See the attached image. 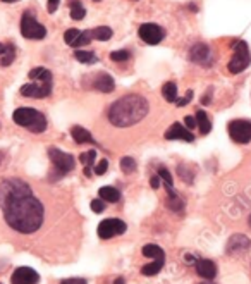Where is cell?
Wrapping results in <instances>:
<instances>
[{"mask_svg": "<svg viewBox=\"0 0 251 284\" xmlns=\"http://www.w3.org/2000/svg\"><path fill=\"white\" fill-rule=\"evenodd\" d=\"M98 195L103 202H109V203H116L121 200V191L114 186H102L98 191Z\"/></svg>", "mask_w": 251, "mask_h": 284, "instance_id": "cell-20", "label": "cell"}, {"mask_svg": "<svg viewBox=\"0 0 251 284\" xmlns=\"http://www.w3.org/2000/svg\"><path fill=\"white\" fill-rule=\"evenodd\" d=\"M93 88H95L96 92L110 93L116 88V81H114L112 76L107 74V72H100V74H96L95 79H93Z\"/></svg>", "mask_w": 251, "mask_h": 284, "instance_id": "cell-17", "label": "cell"}, {"mask_svg": "<svg viewBox=\"0 0 251 284\" xmlns=\"http://www.w3.org/2000/svg\"><path fill=\"white\" fill-rule=\"evenodd\" d=\"M3 2H7V3H10V2H16V0H3Z\"/></svg>", "mask_w": 251, "mask_h": 284, "instance_id": "cell-45", "label": "cell"}, {"mask_svg": "<svg viewBox=\"0 0 251 284\" xmlns=\"http://www.w3.org/2000/svg\"><path fill=\"white\" fill-rule=\"evenodd\" d=\"M74 57L76 61H79L81 64H95V62L98 61V57H96L93 52H86V50H76Z\"/></svg>", "mask_w": 251, "mask_h": 284, "instance_id": "cell-26", "label": "cell"}, {"mask_svg": "<svg viewBox=\"0 0 251 284\" xmlns=\"http://www.w3.org/2000/svg\"><path fill=\"white\" fill-rule=\"evenodd\" d=\"M110 36H112V30H110L109 26H98V28H95V30L92 31V38L100 40V41L109 40Z\"/></svg>", "mask_w": 251, "mask_h": 284, "instance_id": "cell-28", "label": "cell"}, {"mask_svg": "<svg viewBox=\"0 0 251 284\" xmlns=\"http://www.w3.org/2000/svg\"><path fill=\"white\" fill-rule=\"evenodd\" d=\"M48 157L52 160V173H50V181H59L61 178H64L67 173H71L76 166V160L71 153L62 152V150L50 146L48 148Z\"/></svg>", "mask_w": 251, "mask_h": 284, "instance_id": "cell-5", "label": "cell"}, {"mask_svg": "<svg viewBox=\"0 0 251 284\" xmlns=\"http://www.w3.org/2000/svg\"><path fill=\"white\" fill-rule=\"evenodd\" d=\"M158 178H160V181L163 183V188H165V191H167V196L176 195V191H174L172 174L169 173V169H167V167H163V166L158 167Z\"/></svg>", "mask_w": 251, "mask_h": 284, "instance_id": "cell-19", "label": "cell"}, {"mask_svg": "<svg viewBox=\"0 0 251 284\" xmlns=\"http://www.w3.org/2000/svg\"><path fill=\"white\" fill-rule=\"evenodd\" d=\"M90 41H92V31H81L79 33V36L76 38V41L71 45L72 48H79L83 47V45H88Z\"/></svg>", "mask_w": 251, "mask_h": 284, "instance_id": "cell-32", "label": "cell"}, {"mask_svg": "<svg viewBox=\"0 0 251 284\" xmlns=\"http://www.w3.org/2000/svg\"><path fill=\"white\" fill-rule=\"evenodd\" d=\"M165 140H183V142L193 143L194 142V135L188 128H184L183 124L174 122V124L165 131Z\"/></svg>", "mask_w": 251, "mask_h": 284, "instance_id": "cell-15", "label": "cell"}, {"mask_svg": "<svg viewBox=\"0 0 251 284\" xmlns=\"http://www.w3.org/2000/svg\"><path fill=\"white\" fill-rule=\"evenodd\" d=\"M2 159H3V153L0 152V164H2Z\"/></svg>", "mask_w": 251, "mask_h": 284, "instance_id": "cell-44", "label": "cell"}, {"mask_svg": "<svg viewBox=\"0 0 251 284\" xmlns=\"http://www.w3.org/2000/svg\"><path fill=\"white\" fill-rule=\"evenodd\" d=\"M71 136L78 145H83V143H90V145H95L96 142L95 138L92 136V133L88 131L86 128H81V126H72L71 128Z\"/></svg>", "mask_w": 251, "mask_h": 284, "instance_id": "cell-18", "label": "cell"}, {"mask_svg": "<svg viewBox=\"0 0 251 284\" xmlns=\"http://www.w3.org/2000/svg\"><path fill=\"white\" fill-rule=\"evenodd\" d=\"M21 35L28 40H43L47 36V30L33 17V14L24 12L21 17Z\"/></svg>", "mask_w": 251, "mask_h": 284, "instance_id": "cell-8", "label": "cell"}, {"mask_svg": "<svg viewBox=\"0 0 251 284\" xmlns=\"http://www.w3.org/2000/svg\"><path fill=\"white\" fill-rule=\"evenodd\" d=\"M0 284H2V283H0Z\"/></svg>", "mask_w": 251, "mask_h": 284, "instance_id": "cell-49", "label": "cell"}, {"mask_svg": "<svg viewBox=\"0 0 251 284\" xmlns=\"http://www.w3.org/2000/svg\"><path fill=\"white\" fill-rule=\"evenodd\" d=\"M126 229H127V226H126L124 220H121V219H105V220H102V222L98 224L96 233H98V236L102 238V240H110V238H114V236L124 234Z\"/></svg>", "mask_w": 251, "mask_h": 284, "instance_id": "cell-10", "label": "cell"}, {"mask_svg": "<svg viewBox=\"0 0 251 284\" xmlns=\"http://www.w3.org/2000/svg\"><path fill=\"white\" fill-rule=\"evenodd\" d=\"M59 3H61V0H48V3H47V10L50 14H54L55 10L59 9Z\"/></svg>", "mask_w": 251, "mask_h": 284, "instance_id": "cell-39", "label": "cell"}, {"mask_svg": "<svg viewBox=\"0 0 251 284\" xmlns=\"http://www.w3.org/2000/svg\"><path fill=\"white\" fill-rule=\"evenodd\" d=\"M79 33H81L79 30H76V28H71V30H67V31L64 33V41L69 45V47H71V45L76 41V38L79 36Z\"/></svg>", "mask_w": 251, "mask_h": 284, "instance_id": "cell-34", "label": "cell"}, {"mask_svg": "<svg viewBox=\"0 0 251 284\" xmlns=\"http://www.w3.org/2000/svg\"><path fill=\"white\" fill-rule=\"evenodd\" d=\"M95 159H96L95 150H90V152L81 153V157H79V160L85 164V174L88 178H92V167L95 166Z\"/></svg>", "mask_w": 251, "mask_h": 284, "instance_id": "cell-23", "label": "cell"}, {"mask_svg": "<svg viewBox=\"0 0 251 284\" xmlns=\"http://www.w3.org/2000/svg\"><path fill=\"white\" fill-rule=\"evenodd\" d=\"M31 83L21 86V95L28 98H45L52 93V72L45 68H34L30 71Z\"/></svg>", "mask_w": 251, "mask_h": 284, "instance_id": "cell-3", "label": "cell"}, {"mask_svg": "<svg viewBox=\"0 0 251 284\" xmlns=\"http://www.w3.org/2000/svg\"><path fill=\"white\" fill-rule=\"evenodd\" d=\"M229 136L232 138V142L241 143V145L250 143L251 142V122L245 121V119L231 121L229 122Z\"/></svg>", "mask_w": 251, "mask_h": 284, "instance_id": "cell-9", "label": "cell"}, {"mask_svg": "<svg viewBox=\"0 0 251 284\" xmlns=\"http://www.w3.org/2000/svg\"><path fill=\"white\" fill-rule=\"evenodd\" d=\"M136 160L132 159V157H124V159H121V169H123V173L126 174H132L136 171Z\"/></svg>", "mask_w": 251, "mask_h": 284, "instance_id": "cell-30", "label": "cell"}, {"mask_svg": "<svg viewBox=\"0 0 251 284\" xmlns=\"http://www.w3.org/2000/svg\"><path fill=\"white\" fill-rule=\"evenodd\" d=\"M143 255H145L146 258H152L153 262L155 260H165V253H163V250L158 247V245H146V247H143Z\"/></svg>", "mask_w": 251, "mask_h": 284, "instance_id": "cell-21", "label": "cell"}, {"mask_svg": "<svg viewBox=\"0 0 251 284\" xmlns=\"http://www.w3.org/2000/svg\"><path fill=\"white\" fill-rule=\"evenodd\" d=\"M95 2H100V0H95Z\"/></svg>", "mask_w": 251, "mask_h": 284, "instance_id": "cell-48", "label": "cell"}, {"mask_svg": "<svg viewBox=\"0 0 251 284\" xmlns=\"http://www.w3.org/2000/svg\"><path fill=\"white\" fill-rule=\"evenodd\" d=\"M250 247H251V240L248 236H245V234H234V236L229 238L225 251H227L229 255H239L248 251Z\"/></svg>", "mask_w": 251, "mask_h": 284, "instance_id": "cell-13", "label": "cell"}, {"mask_svg": "<svg viewBox=\"0 0 251 284\" xmlns=\"http://www.w3.org/2000/svg\"><path fill=\"white\" fill-rule=\"evenodd\" d=\"M31 188L23 179H3L0 183V207L5 205L10 200H16L19 196L31 195Z\"/></svg>", "mask_w": 251, "mask_h": 284, "instance_id": "cell-6", "label": "cell"}, {"mask_svg": "<svg viewBox=\"0 0 251 284\" xmlns=\"http://www.w3.org/2000/svg\"><path fill=\"white\" fill-rule=\"evenodd\" d=\"M203 284H214V283H203Z\"/></svg>", "mask_w": 251, "mask_h": 284, "instance_id": "cell-47", "label": "cell"}, {"mask_svg": "<svg viewBox=\"0 0 251 284\" xmlns=\"http://www.w3.org/2000/svg\"><path fill=\"white\" fill-rule=\"evenodd\" d=\"M251 64V54H250V47L246 41L239 40L234 43V54H232V59L229 61L227 69L232 74H239L243 72L246 68Z\"/></svg>", "mask_w": 251, "mask_h": 284, "instance_id": "cell-7", "label": "cell"}, {"mask_svg": "<svg viewBox=\"0 0 251 284\" xmlns=\"http://www.w3.org/2000/svg\"><path fill=\"white\" fill-rule=\"evenodd\" d=\"M109 169V160L102 159L98 164L95 166V174H98V176H102V174H105V171Z\"/></svg>", "mask_w": 251, "mask_h": 284, "instance_id": "cell-36", "label": "cell"}, {"mask_svg": "<svg viewBox=\"0 0 251 284\" xmlns=\"http://www.w3.org/2000/svg\"><path fill=\"white\" fill-rule=\"evenodd\" d=\"M184 124H186V128L189 129V131H193V129L198 126L196 117H193V115H186V117H184Z\"/></svg>", "mask_w": 251, "mask_h": 284, "instance_id": "cell-38", "label": "cell"}, {"mask_svg": "<svg viewBox=\"0 0 251 284\" xmlns=\"http://www.w3.org/2000/svg\"><path fill=\"white\" fill-rule=\"evenodd\" d=\"M162 95L169 104L177 102V85L174 81H167L165 85L162 86Z\"/></svg>", "mask_w": 251, "mask_h": 284, "instance_id": "cell-25", "label": "cell"}, {"mask_svg": "<svg viewBox=\"0 0 251 284\" xmlns=\"http://www.w3.org/2000/svg\"><path fill=\"white\" fill-rule=\"evenodd\" d=\"M248 224H250V227H251V215H250V219H248Z\"/></svg>", "mask_w": 251, "mask_h": 284, "instance_id": "cell-46", "label": "cell"}, {"mask_svg": "<svg viewBox=\"0 0 251 284\" xmlns=\"http://www.w3.org/2000/svg\"><path fill=\"white\" fill-rule=\"evenodd\" d=\"M167 207H169L172 212H183L184 209V202L179 195H172V196H167Z\"/></svg>", "mask_w": 251, "mask_h": 284, "instance_id": "cell-29", "label": "cell"}, {"mask_svg": "<svg viewBox=\"0 0 251 284\" xmlns=\"http://www.w3.org/2000/svg\"><path fill=\"white\" fill-rule=\"evenodd\" d=\"M138 35H139V38L145 41V43L158 45L160 41L163 40L165 31H163V28H160L158 24H155V23H145V24H141V26H139Z\"/></svg>", "mask_w": 251, "mask_h": 284, "instance_id": "cell-11", "label": "cell"}, {"mask_svg": "<svg viewBox=\"0 0 251 284\" xmlns=\"http://www.w3.org/2000/svg\"><path fill=\"white\" fill-rule=\"evenodd\" d=\"M150 105L141 95H126L109 107V121L116 128H129L146 117Z\"/></svg>", "mask_w": 251, "mask_h": 284, "instance_id": "cell-2", "label": "cell"}, {"mask_svg": "<svg viewBox=\"0 0 251 284\" xmlns=\"http://www.w3.org/2000/svg\"><path fill=\"white\" fill-rule=\"evenodd\" d=\"M61 284H86V281H85V279H81V278H71V279L62 281Z\"/></svg>", "mask_w": 251, "mask_h": 284, "instance_id": "cell-40", "label": "cell"}, {"mask_svg": "<svg viewBox=\"0 0 251 284\" xmlns=\"http://www.w3.org/2000/svg\"><path fill=\"white\" fill-rule=\"evenodd\" d=\"M40 281V276L36 271H33L31 267H19L14 271L10 283L12 284H36Z\"/></svg>", "mask_w": 251, "mask_h": 284, "instance_id": "cell-14", "label": "cell"}, {"mask_svg": "<svg viewBox=\"0 0 251 284\" xmlns=\"http://www.w3.org/2000/svg\"><path fill=\"white\" fill-rule=\"evenodd\" d=\"M116 284H124V279H121V278H119V279H117V281H116Z\"/></svg>", "mask_w": 251, "mask_h": 284, "instance_id": "cell-43", "label": "cell"}, {"mask_svg": "<svg viewBox=\"0 0 251 284\" xmlns=\"http://www.w3.org/2000/svg\"><path fill=\"white\" fill-rule=\"evenodd\" d=\"M193 100V90H188L186 92V97H183V98H177V107H184V105H188L189 102Z\"/></svg>", "mask_w": 251, "mask_h": 284, "instance_id": "cell-37", "label": "cell"}, {"mask_svg": "<svg viewBox=\"0 0 251 284\" xmlns=\"http://www.w3.org/2000/svg\"><path fill=\"white\" fill-rule=\"evenodd\" d=\"M163 264H165V260H155L152 262L150 265H145V267L141 269V274L143 276H157L160 271L163 269Z\"/></svg>", "mask_w": 251, "mask_h": 284, "instance_id": "cell-27", "label": "cell"}, {"mask_svg": "<svg viewBox=\"0 0 251 284\" xmlns=\"http://www.w3.org/2000/svg\"><path fill=\"white\" fill-rule=\"evenodd\" d=\"M92 210L93 212H96V213H102L103 210H105V202H103L102 198H96V200H93L92 202Z\"/></svg>", "mask_w": 251, "mask_h": 284, "instance_id": "cell-35", "label": "cell"}, {"mask_svg": "<svg viewBox=\"0 0 251 284\" xmlns=\"http://www.w3.org/2000/svg\"><path fill=\"white\" fill-rule=\"evenodd\" d=\"M194 117H196L198 128H200L201 135H208V133L212 131V122H210V119H208L207 112H205V110H198Z\"/></svg>", "mask_w": 251, "mask_h": 284, "instance_id": "cell-22", "label": "cell"}, {"mask_svg": "<svg viewBox=\"0 0 251 284\" xmlns=\"http://www.w3.org/2000/svg\"><path fill=\"white\" fill-rule=\"evenodd\" d=\"M5 48H7V43L3 45V43H0V59H2V55L5 54Z\"/></svg>", "mask_w": 251, "mask_h": 284, "instance_id": "cell-42", "label": "cell"}, {"mask_svg": "<svg viewBox=\"0 0 251 284\" xmlns=\"http://www.w3.org/2000/svg\"><path fill=\"white\" fill-rule=\"evenodd\" d=\"M2 210L5 222L21 234L34 233L43 224V205L33 193L26 196H19L16 200H10L5 205H2Z\"/></svg>", "mask_w": 251, "mask_h": 284, "instance_id": "cell-1", "label": "cell"}, {"mask_svg": "<svg viewBox=\"0 0 251 284\" xmlns=\"http://www.w3.org/2000/svg\"><path fill=\"white\" fill-rule=\"evenodd\" d=\"M12 119L17 126L21 128L30 129L31 133H43L47 129V119L36 108H30V107H21L17 110H14Z\"/></svg>", "mask_w": 251, "mask_h": 284, "instance_id": "cell-4", "label": "cell"}, {"mask_svg": "<svg viewBox=\"0 0 251 284\" xmlns=\"http://www.w3.org/2000/svg\"><path fill=\"white\" fill-rule=\"evenodd\" d=\"M196 272L200 278L212 281L217 276V265H215V262L208 260V258H200V260H196Z\"/></svg>", "mask_w": 251, "mask_h": 284, "instance_id": "cell-16", "label": "cell"}, {"mask_svg": "<svg viewBox=\"0 0 251 284\" xmlns=\"http://www.w3.org/2000/svg\"><path fill=\"white\" fill-rule=\"evenodd\" d=\"M189 61L200 66H210L212 64V52L210 47L205 43H196L189 50Z\"/></svg>", "mask_w": 251, "mask_h": 284, "instance_id": "cell-12", "label": "cell"}, {"mask_svg": "<svg viewBox=\"0 0 251 284\" xmlns=\"http://www.w3.org/2000/svg\"><path fill=\"white\" fill-rule=\"evenodd\" d=\"M69 9H71V17L74 21H81L86 16V9L79 0H69Z\"/></svg>", "mask_w": 251, "mask_h": 284, "instance_id": "cell-24", "label": "cell"}, {"mask_svg": "<svg viewBox=\"0 0 251 284\" xmlns=\"http://www.w3.org/2000/svg\"><path fill=\"white\" fill-rule=\"evenodd\" d=\"M129 57H131V52L129 50H114L112 54H110V59H112L114 62H126Z\"/></svg>", "mask_w": 251, "mask_h": 284, "instance_id": "cell-33", "label": "cell"}, {"mask_svg": "<svg viewBox=\"0 0 251 284\" xmlns=\"http://www.w3.org/2000/svg\"><path fill=\"white\" fill-rule=\"evenodd\" d=\"M150 183H152L153 189L160 188V178H158V174H157V176H152V179H150Z\"/></svg>", "mask_w": 251, "mask_h": 284, "instance_id": "cell-41", "label": "cell"}, {"mask_svg": "<svg viewBox=\"0 0 251 284\" xmlns=\"http://www.w3.org/2000/svg\"><path fill=\"white\" fill-rule=\"evenodd\" d=\"M14 57H16V48H14L10 43H7L5 54H3V55H2V59H0V64H2V66H9V64H12Z\"/></svg>", "mask_w": 251, "mask_h": 284, "instance_id": "cell-31", "label": "cell"}]
</instances>
